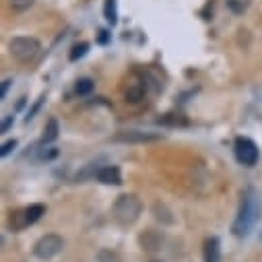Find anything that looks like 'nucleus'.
Here are the masks:
<instances>
[{
	"label": "nucleus",
	"instance_id": "17",
	"mask_svg": "<svg viewBox=\"0 0 262 262\" xmlns=\"http://www.w3.org/2000/svg\"><path fill=\"white\" fill-rule=\"evenodd\" d=\"M33 3H35V0H11V7H13L15 11L23 13V11L31 9V7H33Z\"/></svg>",
	"mask_w": 262,
	"mask_h": 262
},
{
	"label": "nucleus",
	"instance_id": "11",
	"mask_svg": "<svg viewBox=\"0 0 262 262\" xmlns=\"http://www.w3.org/2000/svg\"><path fill=\"white\" fill-rule=\"evenodd\" d=\"M159 124L163 126H171V128H178V126H188V120L182 116V114H163L159 120Z\"/></svg>",
	"mask_w": 262,
	"mask_h": 262
},
{
	"label": "nucleus",
	"instance_id": "14",
	"mask_svg": "<svg viewBox=\"0 0 262 262\" xmlns=\"http://www.w3.org/2000/svg\"><path fill=\"white\" fill-rule=\"evenodd\" d=\"M159 237H155V233L153 231H147L143 237H141V244H143V250H149V252H153V250H157L159 248Z\"/></svg>",
	"mask_w": 262,
	"mask_h": 262
},
{
	"label": "nucleus",
	"instance_id": "6",
	"mask_svg": "<svg viewBox=\"0 0 262 262\" xmlns=\"http://www.w3.org/2000/svg\"><path fill=\"white\" fill-rule=\"evenodd\" d=\"M235 157L242 165L246 167H252L258 163V147L252 139H246V137H237L235 139Z\"/></svg>",
	"mask_w": 262,
	"mask_h": 262
},
{
	"label": "nucleus",
	"instance_id": "18",
	"mask_svg": "<svg viewBox=\"0 0 262 262\" xmlns=\"http://www.w3.org/2000/svg\"><path fill=\"white\" fill-rule=\"evenodd\" d=\"M97 260H99V262H118V256H116L114 252H110V250H101V252L97 254Z\"/></svg>",
	"mask_w": 262,
	"mask_h": 262
},
{
	"label": "nucleus",
	"instance_id": "12",
	"mask_svg": "<svg viewBox=\"0 0 262 262\" xmlns=\"http://www.w3.org/2000/svg\"><path fill=\"white\" fill-rule=\"evenodd\" d=\"M58 133H60V126H58V120L56 118H50L46 128H43V143H52L58 139Z\"/></svg>",
	"mask_w": 262,
	"mask_h": 262
},
{
	"label": "nucleus",
	"instance_id": "8",
	"mask_svg": "<svg viewBox=\"0 0 262 262\" xmlns=\"http://www.w3.org/2000/svg\"><path fill=\"white\" fill-rule=\"evenodd\" d=\"M95 178H97L101 184H105V186H120V184H122V173H120V167H116V165L101 167Z\"/></svg>",
	"mask_w": 262,
	"mask_h": 262
},
{
	"label": "nucleus",
	"instance_id": "16",
	"mask_svg": "<svg viewBox=\"0 0 262 262\" xmlns=\"http://www.w3.org/2000/svg\"><path fill=\"white\" fill-rule=\"evenodd\" d=\"M93 87H95V83L91 79H79L75 91H77V95H89L93 91Z\"/></svg>",
	"mask_w": 262,
	"mask_h": 262
},
{
	"label": "nucleus",
	"instance_id": "2",
	"mask_svg": "<svg viewBox=\"0 0 262 262\" xmlns=\"http://www.w3.org/2000/svg\"><path fill=\"white\" fill-rule=\"evenodd\" d=\"M141 213H143V203H141L139 196H135V194H122V196H118L114 207H112V217L116 219V223H120L124 227L137 223Z\"/></svg>",
	"mask_w": 262,
	"mask_h": 262
},
{
	"label": "nucleus",
	"instance_id": "3",
	"mask_svg": "<svg viewBox=\"0 0 262 262\" xmlns=\"http://www.w3.org/2000/svg\"><path fill=\"white\" fill-rule=\"evenodd\" d=\"M39 50H41V43L35 37H13L9 41V52L19 62H33Z\"/></svg>",
	"mask_w": 262,
	"mask_h": 262
},
{
	"label": "nucleus",
	"instance_id": "15",
	"mask_svg": "<svg viewBox=\"0 0 262 262\" xmlns=\"http://www.w3.org/2000/svg\"><path fill=\"white\" fill-rule=\"evenodd\" d=\"M87 50H89V43H77V46H73V50L69 52V60L71 62H77L79 58H83L85 54H87Z\"/></svg>",
	"mask_w": 262,
	"mask_h": 262
},
{
	"label": "nucleus",
	"instance_id": "23",
	"mask_svg": "<svg viewBox=\"0 0 262 262\" xmlns=\"http://www.w3.org/2000/svg\"><path fill=\"white\" fill-rule=\"evenodd\" d=\"M99 33H101V35H99V41L105 43V41H107V31H99Z\"/></svg>",
	"mask_w": 262,
	"mask_h": 262
},
{
	"label": "nucleus",
	"instance_id": "9",
	"mask_svg": "<svg viewBox=\"0 0 262 262\" xmlns=\"http://www.w3.org/2000/svg\"><path fill=\"white\" fill-rule=\"evenodd\" d=\"M205 262H221V250L217 237H209L205 242Z\"/></svg>",
	"mask_w": 262,
	"mask_h": 262
},
{
	"label": "nucleus",
	"instance_id": "20",
	"mask_svg": "<svg viewBox=\"0 0 262 262\" xmlns=\"http://www.w3.org/2000/svg\"><path fill=\"white\" fill-rule=\"evenodd\" d=\"M41 101H43V95H41V97L37 99V103H35V105H33L31 110H29V114L25 116V122H29V120H33V116H35V112L39 110V105H41Z\"/></svg>",
	"mask_w": 262,
	"mask_h": 262
},
{
	"label": "nucleus",
	"instance_id": "10",
	"mask_svg": "<svg viewBox=\"0 0 262 262\" xmlns=\"http://www.w3.org/2000/svg\"><path fill=\"white\" fill-rule=\"evenodd\" d=\"M145 85L143 83H130L128 85V89L124 91V97H126V101H130V103H139L143 97H145Z\"/></svg>",
	"mask_w": 262,
	"mask_h": 262
},
{
	"label": "nucleus",
	"instance_id": "4",
	"mask_svg": "<svg viewBox=\"0 0 262 262\" xmlns=\"http://www.w3.org/2000/svg\"><path fill=\"white\" fill-rule=\"evenodd\" d=\"M64 250V239L56 233H48L43 237L37 239V244L33 246V254L41 260H50L54 256H58Z\"/></svg>",
	"mask_w": 262,
	"mask_h": 262
},
{
	"label": "nucleus",
	"instance_id": "13",
	"mask_svg": "<svg viewBox=\"0 0 262 262\" xmlns=\"http://www.w3.org/2000/svg\"><path fill=\"white\" fill-rule=\"evenodd\" d=\"M103 15H105V21L107 23H112V25L118 23V3H116V0H105Z\"/></svg>",
	"mask_w": 262,
	"mask_h": 262
},
{
	"label": "nucleus",
	"instance_id": "19",
	"mask_svg": "<svg viewBox=\"0 0 262 262\" xmlns=\"http://www.w3.org/2000/svg\"><path fill=\"white\" fill-rule=\"evenodd\" d=\"M15 147H17V141H7V143L3 145V149H0V155L7 157V155H9V153L15 149Z\"/></svg>",
	"mask_w": 262,
	"mask_h": 262
},
{
	"label": "nucleus",
	"instance_id": "7",
	"mask_svg": "<svg viewBox=\"0 0 262 262\" xmlns=\"http://www.w3.org/2000/svg\"><path fill=\"white\" fill-rule=\"evenodd\" d=\"M159 133H143V130H124L114 137L116 143H128V145H145V143H155L159 141Z\"/></svg>",
	"mask_w": 262,
	"mask_h": 262
},
{
	"label": "nucleus",
	"instance_id": "24",
	"mask_svg": "<svg viewBox=\"0 0 262 262\" xmlns=\"http://www.w3.org/2000/svg\"><path fill=\"white\" fill-rule=\"evenodd\" d=\"M151 262H163V260H151Z\"/></svg>",
	"mask_w": 262,
	"mask_h": 262
},
{
	"label": "nucleus",
	"instance_id": "22",
	"mask_svg": "<svg viewBox=\"0 0 262 262\" xmlns=\"http://www.w3.org/2000/svg\"><path fill=\"white\" fill-rule=\"evenodd\" d=\"M11 83H13V81H5V83H3V89H0V97H3V99L7 97V91H9Z\"/></svg>",
	"mask_w": 262,
	"mask_h": 262
},
{
	"label": "nucleus",
	"instance_id": "5",
	"mask_svg": "<svg viewBox=\"0 0 262 262\" xmlns=\"http://www.w3.org/2000/svg\"><path fill=\"white\" fill-rule=\"evenodd\" d=\"M46 215V207L43 205H29L21 211H17L13 217H11V227L13 229H23L27 225H33L35 221H39L41 217Z\"/></svg>",
	"mask_w": 262,
	"mask_h": 262
},
{
	"label": "nucleus",
	"instance_id": "1",
	"mask_svg": "<svg viewBox=\"0 0 262 262\" xmlns=\"http://www.w3.org/2000/svg\"><path fill=\"white\" fill-rule=\"evenodd\" d=\"M260 217V194L256 188L248 186L242 194V203H239V211L237 217L233 221V233L237 237H244L252 231V227L256 225Z\"/></svg>",
	"mask_w": 262,
	"mask_h": 262
},
{
	"label": "nucleus",
	"instance_id": "21",
	"mask_svg": "<svg viewBox=\"0 0 262 262\" xmlns=\"http://www.w3.org/2000/svg\"><path fill=\"white\" fill-rule=\"evenodd\" d=\"M13 122H15V120H13V116H7V118H5V122H3V128H0V130H3V133H7V130L13 126Z\"/></svg>",
	"mask_w": 262,
	"mask_h": 262
}]
</instances>
